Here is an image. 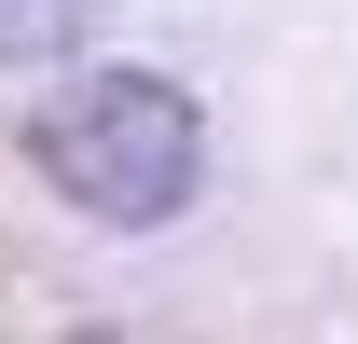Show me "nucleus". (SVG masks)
Returning a JSON list of instances; mask_svg holds the SVG:
<instances>
[{
    "mask_svg": "<svg viewBox=\"0 0 358 344\" xmlns=\"http://www.w3.org/2000/svg\"><path fill=\"white\" fill-rule=\"evenodd\" d=\"M96 14H110V0H0V69H55V55H83Z\"/></svg>",
    "mask_w": 358,
    "mask_h": 344,
    "instance_id": "2",
    "label": "nucleus"
},
{
    "mask_svg": "<svg viewBox=\"0 0 358 344\" xmlns=\"http://www.w3.org/2000/svg\"><path fill=\"white\" fill-rule=\"evenodd\" d=\"M28 166H42L55 207L110 220V234H152V220L193 207L207 179V124L166 69H69V83L28 110Z\"/></svg>",
    "mask_w": 358,
    "mask_h": 344,
    "instance_id": "1",
    "label": "nucleus"
}]
</instances>
